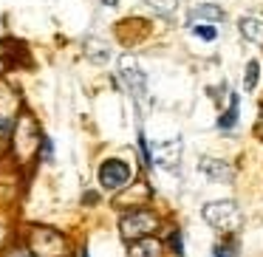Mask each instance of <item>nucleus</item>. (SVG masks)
I'll return each mask as SVG.
<instances>
[{"label":"nucleus","mask_w":263,"mask_h":257,"mask_svg":"<svg viewBox=\"0 0 263 257\" xmlns=\"http://www.w3.org/2000/svg\"><path fill=\"white\" fill-rule=\"evenodd\" d=\"M9 240H12V226H9V223H3V218H0V251L9 246Z\"/></svg>","instance_id":"24"},{"label":"nucleus","mask_w":263,"mask_h":257,"mask_svg":"<svg viewBox=\"0 0 263 257\" xmlns=\"http://www.w3.org/2000/svg\"><path fill=\"white\" fill-rule=\"evenodd\" d=\"M147 3L156 9V12H161V14H173L176 6H178V0H147Z\"/></svg>","instance_id":"21"},{"label":"nucleus","mask_w":263,"mask_h":257,"mask_svg":"<svg viewBox=\"0 0 263 257\" xmlns=\"http://www.w3.org/2000/svg\"><path fill=\"white\" fill-rule=\"evenodd\" d=\"M37 161H40V164H51V161H54V139H51V136H43V139H40Z\"/></svg>","instance_id":"17"},{"label":"nucleus","mask_w":263,"mask_h":257,"mask_svg":"<svg viewBox=\"0 0 263 257\" xmlns=\"http://www.w3.org/2000/svg\"><path fill=\"white\" fill-rule=\"evenodd\" d=\"M238 29H240V34H243L249 43H263V20H257V17H240Z\"/></svg>","instance_id":"14"},{"label":"nucleus","mask_w":263,"mask_h":257,"mask_svg":"<svg viewBox=\"0 0 263 257\" xmlns=\"http://www.w3.org/2000/svg\"><path fill=\"white\" fill-rule=\"evenodd\" d=\"M3 257H34V254H31L23 243H17V246H12V249H3Z\"/></svg>","instance_id":"23"},{"label":"nucleus","mask_w":263,"mask_h":257,"mask_svg":"<svg viewBox=\"0 0 263 257\" xmlns=\"http://www.w3.org/2000/svg\"><path fill=\"white\" fill-rule=\"evenodd\" d=\"M0 57L6 60L9 68H17V65H26V60H29V48H26L20 40H14V37H6V40L0 43Z\"/></svg>","instance_id":"9"},{"label":"nucleus","mask_w":263,"mask_h":257,"mask_svg":"<svg viewBox=\"0 0 263 257\" xmlns=\"http://www.w3.org/2000/svg\"><path fill=\"white\" fill-rule=\"evenodd\" d=\"M167 246L173 249V254H176V257H184V238H181V232H178V229H173V232H170Z\"/></svg>","instance_id":"20"},{"label":"nucleus","mask_w":263,"mask_h":257,"mask_svg":"<svg viewBox=\"0 0 263 257\" xmlns=\"http://www.w3.org/2000/svg\"><path fill=\"white\" fill-rule=\"evenodd\" d=\"M6 155H9V139H0V164H3Z\"/></svg>","instance_id":"25"},{"label":"nucleus","mask_w":263,"mask_h":257,"mask_svg":"<svg viewBox=\"0 0 263 257\" xmlns=\"http://www.w3.org/2000/svg\"><path fill=\"white\" fill-rule=\"evenodd\" d=\"M127 257H164V246H161L156 238H144V240L130 243Z\"/></svg>","instance_id":"12"},{"label":"nucleus","mask_w":263,"mask_h":257,"mask_svg":"<svg viewBox=\"0 0 263 257\" xmlns=\"http://www.w3.org/2000/svg\"><path fill=\"white\" fill-rule=\"evenodd\" d=\"M257 76H260V65H257L255 60H252V63L246 65V76H243V88H246V91H255Z\"/></svg>","instance_id":"19"},{"label":"nucleus","mask_w":263,"mask_h":257,"mask_svg":"<svg viewBox=\"0 0 263 257\" xmlns=\"http://www.w3.org/2000/svg\"><path fill=\"white\" fill-rule=\"evenodd\" d=\"M156 164L164 167V170H176L178 167V159H181V144L173 142V144H159L156 147Z\"/></svg>","instance_id":"11"},{"label":"nucleus","mask_w":263,"mask_h":257,"mask_svg":"<svg viewBox=\"0 0 263 257\" xmlns=\"http://www.w3.org/2000/svg\"><path fill=\"white\" fill-rule=\"evenodd\" d=\"M190 17H193V23H221L223 12L215 3H201V6H195L193 12H190Z\"/></svg>","instance_id":"13"},{"label":"nucleus","mask_w":263,"mask_h":257,"mask_svg":"<svg viewBox=\"0 0 263 257\" xmlns=\"http://www.w3.org/2000/svg\"><path fill=\"white\" fill-rule=\"evenodd\" d=\"M255 133L263 139V108H260V119H257V127H255Z\"/></svg>","instance_id":"26"},{"label":"nucleus","mask_w":263,"mask_h":257,"mask_svg":"<svg viewBox=\"0 0 263 257\" xmlns=\"http://www.w3.org/2000/svg\"><path fill=\"white\" fill-rule=\"evenodd\" d=\"M235 122H238V93H232L229 108L218 116V127H221V130H229V127H235Z\"/></svg>","instance_id":"15"},{"label":"nucleus","mask_w":263,"mask_h":257,"mask_svg":"<svg viewBox=\"0 0 263 257\" xmlns=\"http://www.w3.org/2000/svg\"><path fill=\"white\" fill-rule=\"evenodd\" d=\"M85 51H88V57H91L93 63H108V57H110V48L105 46V43H99V40H88Z\"/></svg>","instance_id":"16"},{"label":"nucleus","mask_w":263,"mask_h":257,"mask_svg":"<svg viewBox=\"0 0 263 257\" xmlns=\"http://www.w3.org/2000/svg\"><path fill=\"white\" fill-rule=\"evenodd\" d=\"M97 178H99V187L102 189H108V192H122V189L133 181V167L122 159H105L102 164H99Z\"/></svg>","instance_id":"5"},{"label":"nucleus","mask_w":263,"mask_h":257,"mask_svg":"<svg viewBox=\"0 0 263 257\" xmlns=\"http://www.w3.org/2000/svg\"><path fill=\"white\" fill-rule=\"evenodd\" d=\"M198 170L204 172L210 181H221V184H229L235 178V170L227 164V161H221V159H210V155H204L201 159V164H198Z\"/></svg>","instance_id":"8"},{"label":"nucleus","mask_w":263,"mask_h":257,"mask_svg":"<svg viewBox=\"0 0 263 257\" xmlns=\"http://www.w3.org/2000/svg\"><path fill=\"white\" fill-rule=\"evenodd\" d=\"M204 221L223 234H235L240 229V209L235 201H210L204 206Z\"/></svg>","instance_id":"4"},{"label":"nucleus","mask_w":263,"mask_h":257,"mask_svg":"<svg viewBox=\"0 0 263 257\" xmlns=\"http://www.w3.org/2000/svg\"><path fill=\"white\" fill-rule=\"evenodd\" d=\"M119 195V204L122 206H127V209H136V206H147V201H150V187L147 184H133V189H130V184H127L125 189H122V192H116Z\"/></svg>","instance_id":"10"},{"label":"nucleus","mask_w":263,"mask_h":257,"mask_svg":"<svg viewBox=\"0 0 263 257\" xmlns=\"http://www.w3.org/2000/svg\"><path fill=\"white\" fill-rule=\"evenodd\" d=\"M119 80H122V85L127 88V93H130L133 99L147 96V76H144L142 65H139L130 54L119 57Z\"/></svg>","instance_id":"7"},{"label":"nucleus","mask_w":263,"mask_h":257,"mask_svg":"<svg viewBox=\"0 0 263 257\" xmlns=\"http://www.w3.org/2000/svg\"><path fill=\"white\" fill-rule=\"evenodd\" d=\"M40 125L29 110H20V116L14 119V127L9 133V155L17 167L37 161V150H40Z\"/></svg>","instance_id":"1"},{"label":"nucleus","mask_w":263,"mask_h":257,"mask_svg":"<svg viewBox=\"0 0 263 257\" xmlns=\"http://www.w3.org/2000/svg\"><path fill=\"white\" fill-rule=\"evenodd\" d=\"M161 229V218L156 215L150 206H136V209H127L119 218V234L125 243H136L144 238H156V232Z\"/></svg>","instance_id":"3"},{"label":"nucleus","mask_w":263,"mask_h":257,"mask_svg":"<svg viewBox=\"0 0 263 257\" xmlns=\"http://www.w3.org/2000/svg\"><path fill=\"white\" fill-rule=\"evenodd\" d=\"M77 257H88V249H85V246H80V249H77Z\"/></svg>","instance_id":"28"},{"label":"nucleus","mask_w":263,"mask_h":257,"mask_svg":"<svg viewBox=\"0 0 263 257\" xmlns=\"http://www.w3.org/2000/svg\"><path fill=\"white\" fill-rule=\"evenodd\" d=\"M193 34L198 37V40H204V43L218 40V29L212 23H193Z\"/></svg>","instance_id":"18"},{"label":"nucleus","mask_w":263,"mask_h":257,"mask_svg":"<svg viewBox=\"0 0 263 257\" xmlns=\"http://www.w3.org/2000/svg\"><path fill=\"white\" fill-rule=\"evenodd\" d=\"M23 246L34 257H71V240L65 232L54 226H29L23 234Z\"/></svg>","instance_id":"2"},{"label":"nucleus","mask_w":263,"mask_h":257,"mask_svg":"<svg viewBox=\"0 0 263 257\" xmlns=\"http://www.w3.org/2000/svg\"><path fill=\"white\" fill-rule=\"evenodd\" d=\"M99 3H102V6H108V9H116V6H119V0H99Z\"/></svg>","instance_id":"27"},{"label":"nucleus","mask_w":263,"mask_h":257,"mask_svg":"<svg viewBox=\"0 0 263 257\" xmlns=\"http://www.w3.org/2000/svg\"><path fill=\"white\" fill-rule=\"evenodd\" d=\"M23 110V99H20V91L12 85V82L0 80V139H9L14 127V119Z\"/></svg>","instance_id":"6"},{"label":"nucleus","mask_w":263,"mask_h":257,"mask_svg":"<svg viewBox=\"0 0 263 257\" xmlns=\"http://www.w3.org/2000/svg\"><path fill=\"white\" fill-rule=\"evenodd\" d=\"M235 251V240H227V243H215L212 249V257H232Z\"/></svg>","instance_id":"22"}]
</instances>
